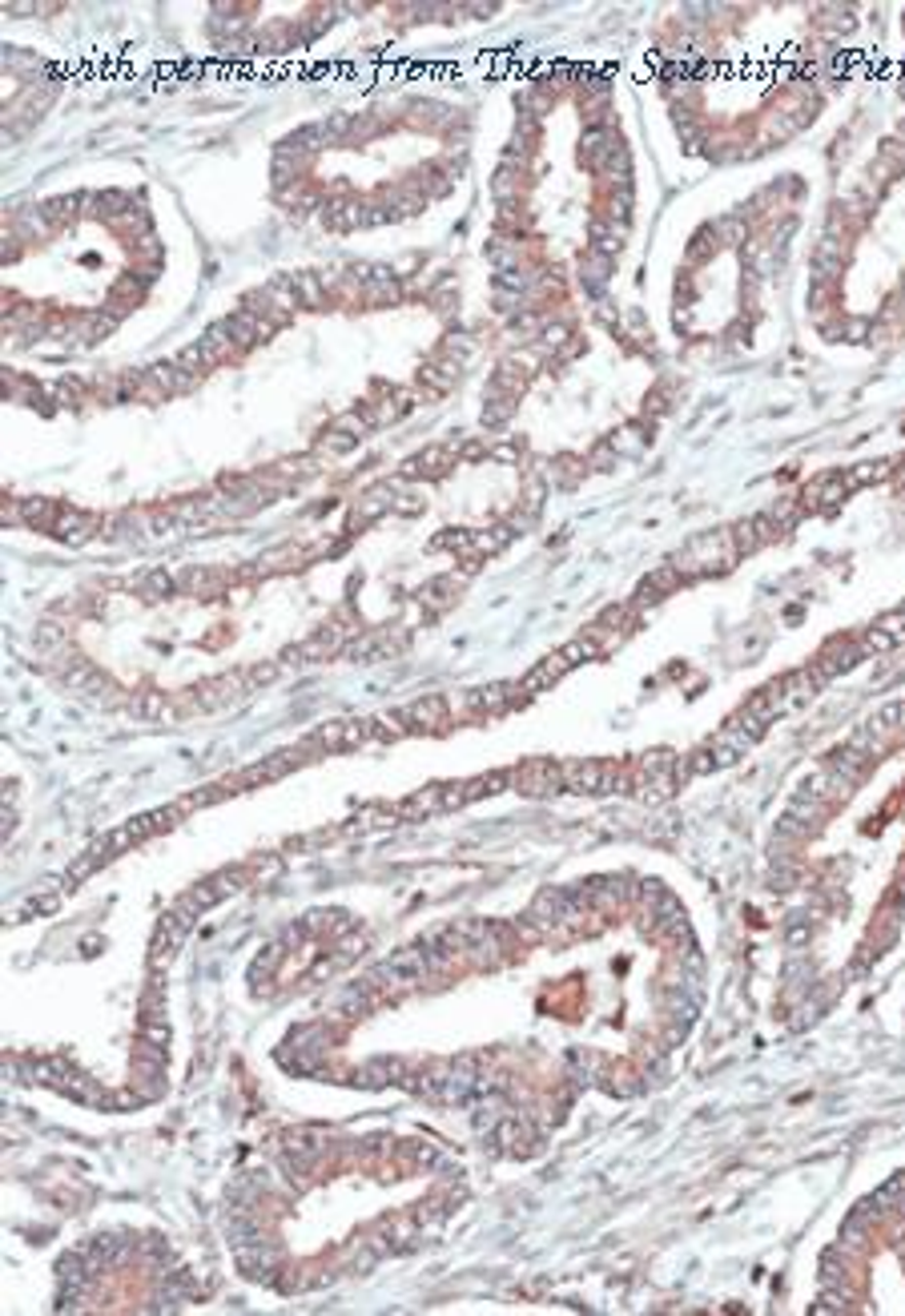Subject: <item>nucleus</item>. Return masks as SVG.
<instances>
[{"label":"nucleus","instance_id":"obj_1","mask_svg":"<svg viewBox=\"0 0 905 1316\" xmlns=\"http://www.w3.org/2000/svg\"><path fill=\"white\" fill-rule=\"evenodd\" d=\"M515 789L527 798H544V794H555V789H563V765L555 761H527L523 769L512 773Z\"/></svg>","mask_w":905,"mask_h":1316},{"label":"nucleus","instance_id":"obj_2","mask_svg":"<svg viewBox=\"0 0 905 1316\" xmlns=\"http://www.w3.org/2000/svg\"><path fill=\"white\" fill-rule=\"evenodd\" d=\"M343 637H347V629H322V633H314L310 640H302L298 648H290V652H286V661H294V665L326 661V656H334V652L343 648Z\"/></svg>","mask_w":905,"mask_h":1316},{"label":"nucleus","instance_id":"obj_3","mask_svg":"<svg viewBox=\"0 0 905 1316\" xmlns=\"http://www.w3.org/2000/svg\"><path fill=\"white\" fill-rule=\"evenodd\" d=\"M567 669H572V665H567V656H563V652H552L548 661H540V665H535V669H531L523 680H515V693H519V697H535V693H544V688H548V684H555V680H559Z\"/></svg>","mask_w":905,"mask_h":1316},{"label":"nucleus","instance_id":"obj_4","mask_svg":"<svg viewBox=\"0 0 905 1316\" xmlns=\"http://www.w3.org/2000/svg\"><path fill=\"white\" fill-rule=\"evenodd\" d=\"M434 813H447V805H443V785L419 789V794L402 798V802L394 805V817H402V821H423V817H434Z\"/></svg>","mask_w":905,"mask_h":1316},{"label":"nucleus","instance_id":"obj_5","mask_svg":"<svg viewBox=\"0 0 905 1316\" xmlns=\"http://www.w3.org/2000/svg\"><path fill=\"white\" fill-rule=\"evenodd\" d=\"M398 717L407 720L411 729H427V733H434V729H443V725H447V701H443V697H423V701L407 705V709H402Z\"/></svg>","mask_w":905,"mask_h":1316},{"label":"nucleus","instance_id":"obj_6","mask_svg":"<svg viewBox=\"0 0 905 1316\" xmlns=\"http://www.w3.org/2000/svg\"><path fill=\"white\" fill-rule=\"evenodd\" d=\"M97 528H101V519H97L93 512H77V508H69V512L61 508V515H57V523H53V532H57L61 540H89Z\"/></svg>","mask_w":905,"mask_h":1316},{"label":"nucleus","instance_id":"obj_7","mask_svg":"<svg viewBox=\"0 0 905 1316\" xmlns=\"http://www.w3.org/2000/svg\"><path fill=\"white\" fill-rule=\"evenodd\" d=\"M290 278H294L302 307H322L326 303V274H290Z\"/></svg>","mask_w":905,"mask_h":1316},{"label":"nucleus","instance_id":"obj_8","mask_svg":"<svg viewBox=\"0 0 905 1316\" xmlns=\"http://www.w3.org/2000/svg\"><path fill=\"white\" fill-rule=\"evenodd\" d=\"M129 709H133V717H142V720H165V717H170V701H165V693H145V697L133 701Z\"/></svg>","mask_w":905,"mask_h":1316},{"label":"nucleus","instance_id":"obj_9","mask_svg":"<svg viewBox=\"0 0 905 1316\" xmlns=\"http://www.w3.org/2000/svg\"><path fill=\"white\" fill-rule=\"evenodd\" d=\"M274 677H278V665H254V669H246V684H250V693H254L258 684H270Z\"/></svg>","mask_w":905,"mask_h":1316},{"label":"nucleus","instance_id":"obj_10","mask_svg":"<svg viewBox=\"0 0 905 1316\" xmlns=\"http://www.w3.org/2000/svg\"><path fill=\"white\" fill-rule=\"evenodd\" d=\"M37 644L41 648H57V644H64V633L57 629V624H41V629H37Z\"/></svg>","mask_w":905,"mask_h":1316}]
</instances>
